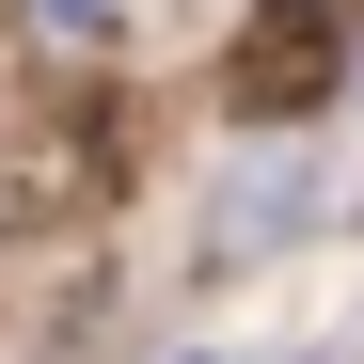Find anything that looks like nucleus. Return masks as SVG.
<instances>
[{"label":"nucleus","instance_id":"nucleus-1","mask_svg":"<svg viewBox=\"0 0 364 364\" xmlns=\"http://www.w3.org/2000/svg\"><path fill=\"white\" fill-rule=\"evenodd\" d=\"M333 80H348V32L317 16V0H269V16L222 48V111H237V127H301Z\"/></svg>","mask_w":364,"mask_h":364},{"label":"nucleus","instance_id":"nucleus-2","mask_svg":"<svg viewBox=\"0 0 364 364\" xmlns=\"http://www.w3.org/2000/svg\"><path fill=\"white\" fill-rule=\"evenodd\" d=\"M301 222H317V174H301V159H254V174L222 191L206 254H269V237H301Z\"/></svg>","mask_w":364,"mask_h":364},{"label":"nucleus","instance_id":"nucleus-3","mask_svg":"<svg viewBox=\"0 0 364 364\" xmlns=\"http://www.w3.org/2000/svg\"><path fill=\"white\" fill-rule=\"evenodd\" d=\"M32 16L64 32V48H95V32H111V0H32Z\"/></svg>","mask_w":364,"mask_h":364},{"label":"nucleus","instance_id":"nucleus-4","mask_svg":"<svg viewBox=\"0 0 364 364\" xmlns=\"http://www.w3.org/2000/svg\"><path fill=\"white\" fill-rule=\"evenodd\" d=\"M159 16H206V0H159Z\"/></svg>","mask_w":364,"mask_h":364}]
</instances>
